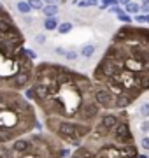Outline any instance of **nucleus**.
Returning <instances> with one entry per match:
<instances>
[{"instance_id": "obj_1", "label": "nucleus", "mask_w": 149, "mask_h": 158, "mask_svg": "<svg viewBox=\"0 0 149 158\" xmlns=\"http://www.w3.org/2000/svg\"><path fill=\"white\" fill-rule=\"evenodd\" d=\"M25 97L44 118L46 132L74 148L86 139L102 113L91 77L62 63H35Z\"/></svg>"}, {"instance_id": "obj_2", "label": "nucleus", "mask_w": 149, "mask_h": 158, "mask_svg": "<svg viewBox=\"0 0 149 158\" xmlns=\"http://www.w3.org/2000/svg\"><path fill=\"white\" fill-rule=\"evenodd\" d=\"M102 111H126L149 91V28L123 25L90 76Z\"/></svg>"}, {"instance_id": "obj_3", "label": "nucleus", "mask_w": 149, "mask_h": 158, "mask_svg": "<svg viewBox=\"0 0 149 158\" xmlns=\"http://www.w3.org/2000/svg\"><path fill=\"white\" fill-rule=\"evenodd\" d=\"M126 111H102L93 130L65 158H139Z\"/></svg>"}, {"instance_id": "obj_4", "label": "nucleus", "mask_w": 149, "mask_h": 158, "mask_svg": "<svg viewBox=\"0 0 149 158\" xmlns=\"http://www.w3.org/2000/svg\"><path fill=\"white\" fill-rule=\"evenodd\" d=\"M34 69V60L26 55L23 32L0 4V88L25 91L32 83Z\"/></svg>"}, {"instance_id": "obj_5", "label": "nucleus", "mask_w": 149, "mask_h": 158, "mask_svg": "<svg viewBox=\"0 0 149 158\" xmlns=\"http://www.w3.org/2000/svg\"><path fill=\"white\" fill-rule=\"evenodd\" d=\"M39 128V114L23 91L0 88V146Z\"/></svg>"}, {"instance_id": "obj_6", "label": "nucleus", "mask_w": 149, "mask_h": 158, "mask_svg": "<svg viewBox=\"0 0 149 158\" xmlns=\"http://www.w3.org/2000/svg\"><path fill=\"white\" fill-rule=\"evenodd\" d=\"M69 155V146L49 132H30L0 146V158H65Z\"/></svg>"}, {"instance_id": "obj_7", "label": "nucleus", "mask_w": 149, "mask_h": 158, "mask_svg": "<svg viewBox=\"0 0 149 158\" xmlns=\"http://www.w3.org/2000/svg\"><path fill=\"white\" fill-rule=\"evenodd\" d=\"M42 12H44V16L47 18H53L58 14V4H46V6L42 7Z\"/></svg>"}, {"instance_id": "obj_8", "label": "nucleus", "mask_w": 149, "mask_h": 158, "mask_svg": "<svg viewBox=\"0 0 149 158\" xmlns=\"http://www.w3.org/2000/svg\"><path fill=\"white\" fill-rule=\"evenodd\" d=\"M125 12L126 14H140V4L130 2L128 6H125Z\"/></svg>"}, {"instance_id": "obj_9", "label": "nucleus", "mask_w": 149, "mask_h": 158, "mask_svg": "<svg viewBox=\"0 0 149 158\" xmlns=\"http://www.w3.org/2000/svg\"><path fill=\"white\" fill-rule=\"evenodd\" d=\"M44 28L46 30H56L58 28V19H56V16H53V18H46L44 19Z\"/></svg>"}, {"instance_id": "obj_10", "label": "nucleus", "mask_w": 149, "mask_h": 158, "mask_svg": "<svg viewBox=\"0 0 149 158\" xmlns=\"http://www.w3.org/2000/svg\"><path fill=\"white\" fill-rule=\"evenodd\" d=\"M81 55H83V56H86V58L93 56V55H95V46H93V44L83 46V48H81Z\"/></svg>"}, {"instance_id": "obj_11", "label": "nucleus", "mask_w": 149, "mask_h": 158, "mask_svg": "<svg viewBox=\"0 0 149 158\" xmlns=\"http://www.w3.org/2000/svg\"><path fill=\"white\" fill-rule=\"evenodd\" d=\"M16 9H18L19 12H21V14H28V12L32 11V7H30L28 4L25 2V0H21V2H18V4H16Z\"/></svg>"}, {"instance_id": "obj_12", "label": "nucleus", "mask_w": 149, "mask_h": 158, "mask_svg": "<svg viewBox=\"0 0 149 158\" xmlns=\"http://www.w3.org/2000/svg\"><path fill=\"white\" fill-rule=\"evenodd\" d=\"M26 4L32 7V11H42V7H44L42 0H26Z\"/></svg>"}, {"instance_id": "obj_13", "label": "nucleus", "mask_w": 149, "mask_h": 158, "mask_svg": "<svg viewBox=\"0 0 149 158\" xmlns=\"http://www.w3.org/2000/svg\"><path fill=\"white\" fill-rule=\"evenodd\" d=\"M58 34H69L70 30H72V23H60V25H58Z\"/></svg>"}, {"instance_id": "obj_14", "label": "nucleus", "mask_w": 149, "mask_h": 158, "mask_svg": "<svg viewBox=\"0 0 149 158\" xmlns=\"http://www.w3.org/2000/svg\"><path fill=\"white\" fill-rule=\"evenodd\" d=\"M118 19H119L121 23H125V25H132V16H130V14H126V12H121L119 16H118Z\"/></svg>"}, {"instance_id": "obj_15", "label": "nucleus", "mask_w": 149, "mask_h": 158, "mask_svg": "<svg viewBox=\"0 0 149 158\" xmlns=\"http://www.w3.org/2000/svg\"><path fill=\"white\" fill-rule=\"evenodd\" d=\"M140 116L142 118H149V102H146V104L140 106Z\"/></svg>"}, {"instance_id": "obj_16", "label": "nucleus", "mask_w": 149, "mask_h": 158, "mask_svg": "<svg viewBox=\"0 0 149 158\" xmlns=\"http://www.w3.org/2000/svg\"><path fill=\"white\" fill-rule=\"evenodd\" d=\"M147 19H149V14H135V21L140 23V25L147 23Z\"/></svg>"}, {"instance_id": "obj_17", "label": "nucleus", "mask_w": 149, "mask_h": 158, "mask_svg": "<svg viewBox=\"0 0 149 158\" xmlns=\"http://www.w3.org/2000/svg\"><path fill=\"white\" fill-rule=\"evenodd\" d=\"M65 58L67 60H75L77 58V53L75 51H65Z\"/></svg>"}, {"instance_id": "obj_18", "label": "nucleus", "mask_w": 149, "mask_h": 158, "mask_svg": "<svg viewBox=\"0 0 149 158\" xmlns=\"http://www.w3.org/2000/svg\"><path fill=\"white\" fill-rule=\"evenodd\" d=\"M142 149L149 151V137H142Z\"/></svg>"}, {"instance_id": "obj_19", "label": "nucleus", "mask_w": 149, "mask_h": 158, "mask_svg": "<svg viewBox=\"0 0 149 158\" xmlns=\"http://www.w3.org/2000/svg\"><path fill=\"white\" fill-rule=\"evenodd\" d=\"M35 40H37V44H44V42H46V35H37V37H35Z\"/></svg>"}, {"instance_id": "obj_20", "label": "nucleus", "mask_w": 149, "mask_h": 158, "mask_svg": "<svg viewBox=\"0 0 149 158\" xmlns=\"http://www.w3.org/2000/svg\"><path fill=\"white\" fill-rule=\"evenodd\" d=\"M26 55H28V58H30V60H37V55H35V51L26 49Z\"/></svg>"}, {"instance_id": "obj_21", "label": "nucleus", "mask_w": 149, "mask_h": 158, "mask_svg": "<svg viewBox=\"0 0 149 158\" xmlns=\"http://www.w3.org/2000/svg\"><path fill=\"white\" fill-rule=\"evenodd\" d=\"M140 128H142V132H149V121H147V119L142 123V127H140Z\"/></svg>"}, {"instance_id": "obj_22", "label": "nucleus", "mask_w": 149, "mask_h": 158, "mask_svg": "<svg viewBox=\"0 0 149 158\" xmlns=\"http://www.w3.org/2000/svg\"><path fill=\"white\" fill-rule=\"evenodd\" d=\"M91 6H98V0H86V7H91Z\"/></svg>"}, {"instance_id": "obj_23", "label": "nucleus", "mask_w": 149, "mask_h": 158, "mask_svg": "<svg viewBox=\"0 0 149 158\" xmlns=\"http://www.w3.org/2000/svg\"><path fill=\"white\" fill-rule=\"evenodd\" d=\"M111 12H116V14L119 16L121 12H123V9H119V7H118V6H114V7H112V9H111Z\"/></svg>"}, {"instance_id": "obj_24", "label": "nucleus", "mask_w": 149, "mask_h": 158, "mask_svg": "<svg viewBox=\"0 0 149 158\" xmlns=\"http://www.w3.org/2000/svg\"><path fill=\"white\" fill-rule=\"evenodd\" d=\"M118 2H119V6H128V4H130V2H132V0H118Z\"/></svg>"}, {"instance_id": "obj_25", "label": "nucleus", "mask_w": 149, "mask_h": 158, "mask_svg": "<svg viewBox=\"0 0 149 158\" xmlns=\"http://www.w3.org/2000/svg\"><path fill=\"white\" fill-rule=\"evenodd\" d=\"M54 53H56V55H65V49H63V48H56Z\"/></svg>"}, {"instance_id": "obj_26", "label": "nucleus", "mask_w": 149, "mask_h": 158, "mask_svg": "<svg viewBox=\"0 0 149 158\" xmlns=\"http://www.w3.org/2000/svg\"><path fill=\"white\" fill-rule=\"evenodd\" d=\"M44 2H46V4H58L60 0H44Z\"/></svg>"}, {"instance_id": "obj_27", "label": "nucleus", "mask_w": 149, "mask_h": 158, "mask_svg": "<svg viewBox=\"0 0 149 158\" xmlns=\"http://www.w3.org/2000/svg\"><path fill=\"white\" fill-rule=\"evenodd\" d=\"M140 6H149V0H140Z\"/></svg>"}, {"instance_id": "obj_28", "label": "nucleus", "mask_w": 149, "mask_h": 158, "mask_svg": "<svg viewBox=\"0 0 149 158\" xmlns=\"http://www.w3.org/2000/svg\"><path fill=\"white\" fill-rule=\"evenodd\" d=\"M79 7H86V0H81V2H79Z\"/></svg>"}, {"instance_id": "obj_29", "label": "nucleus", "mask_w": 149, "mask_h": 158, "mask_svg": "<svg viewBox=\"0 0 149 158\" xmlns=\"http://www.w3.org/2000/svg\"><path fill=\"white\" fill-rule=\"evenodd\" d=\"M147 12H149V7H147Z\"/></svg>"}, {"instance_id": "obj_30", "label": "nucleus", "mask_w": 149, "mask_h": 158, "mask_svg": "<svg viewBox=\"0 0 149 158\" xmlns=\"http://www.w3.org/2000/svg\"><path fill=\"white\" fill-rule=\"evenodd\" d=\"M147 23H149V19H147Z\"/></svg>"}]
</instances>
